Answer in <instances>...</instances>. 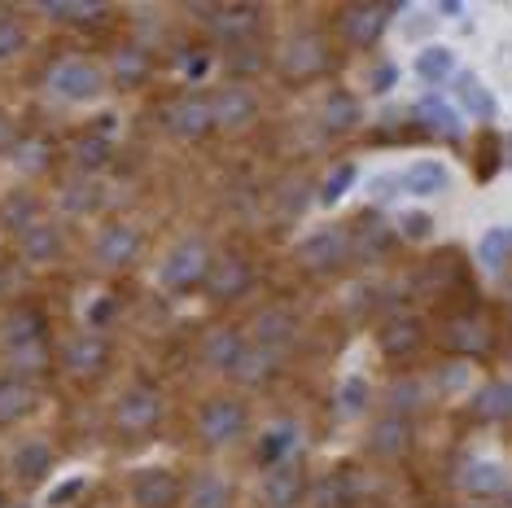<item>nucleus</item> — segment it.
Instances as JSON below:
<instances>
[{
  "label": "nucleus",
  "instance_id": "27",
  "mask_svg": "<svg viewBox=\"0 0 512 508\" xmlns=\"http://www.w3.org/2000/svg\"><path fill=\"white\" fill-rule=\"evenodd\" d=\"M276 368H281V355L267 351V346H246V355H241V364L232 368V377L241 381V386H267V381L276 377Z\"/></svg>",
  "mask_w": 512,
  "mask_h": 508
},
{
  "label": "nucleus",
  "instance_id": "31",
  "mask_svg": "<svg viewBox=\"0 0 512 508\" xmlns=\"http://www.w3.org/2000/svg\"><path fill=\"white\" fill-rule=\"evenodd\" d=\"M44 18H57V22H71V27H101L114 9L110 5H97V0H88V5H36Z\"/></svg>",
  "mask_w": 512,
  "mask_h": 508
},
{
  "label": "nucleus",
  "instance_id": "19",
  "mask_svg": "<svg viewBox=\"0 0 512 508\" xmlns=\"http://www.w3.org/2000/svg\"><path fill=\"white\" fill-rule=\"evenodd\" d=\"M0 338H5L9 351H27V346L49 342V316H44L40 307H18L14 316L5 320V329H0Z\"/></svg>",
  "mask_w": 512,
  "mask_h": 508
},
{
  "label": "nucleus",
  "instance_id": "39",
  "mask_svg": "<svg viewBox=\"0 0 512 508\" xmlns=\"http://www.w3.org/2000/svg\"><path fill=\"white\" fill-rule=\"evenodd\" d=\"M386 403H390V412H399V417H412V412L425 403V386H421L416 377H399V381L390 386Z\"/></svg>",
  "mask_w": 512,
  "mask_h": 508
},
{
  "label": "nucleus",
  "instance_id": "55",
  "mask_svg": "<svg viewBox=\"0 0 512 508\" xmlns=\"http://www.w3.org/2000/svg\"><path fill=\"white\" fill-rule=\"evenodd\" d=\"M84 487H88V482H84V478H75V482H66V487H57L49 500H53V504H66V500H75V495L84 491Z\"/></svg>",
  "mask_w": 512,
  "mask_h": 508
},
{
  "label": "nucleus",
  "instance_id": "4",
  "mask_svg": "<svg viewBox=\"0 0 512 508\" xmlns=\"http://www.w3.org/2000/svg\"><path fill=\"white\" fill-rule=\"evenodd\" d=\"M162 123L176 141H202V136L215 132V110H211V97L202 92H184L176 97L167 110H162Z\"/></svg>",
  "mask_w": 512,
  "mask_h": 508
},
{
  "label": "nucleus",
  "instance_id": "45",
  "mask_svg": "<svg viewBox=\"0 0 512 508\" xmlns=\"http://www.w3.org/2000/svg\"><path fill=\"white\" fill-rule=\"evenodd\" d=\"M416 119H421L429 132H438V136H456V114L442 106L438 97H425L421 106H416Z\"/></svg>",
  "mask_w": 512,
  "mask_h": 508
},
{
  "label": "nucleus",
  "instance_id": "52",
  "mask_svg": "<svg viewBox=\"0 0 512 508\" xmlns=\"http://www.w3.org/2000/svg\"><path fill=\"white\" fill-rule=\"evenodd\" d=\"M399 233H403V237H412V241H421V237L434 233V219H429L425 211H412V215H403V219H399Z\"/></svg>",
  "mask_w": 512,
  "mask_h": 508
},
{
  "label": "nucleus",
  "instance_id": "50",
  "mask_svg": "<svg viewBox=\"0 0 512 508\" xmlns=\"http://www.w3.org/2000/svg\"><path fill=\"white\" fill-rule=\"evenodd\" d=\"M176 71L189 75V79H202L206 71H211V53H206V49H180Z\"/></svg>",
  "mask_w": 512,
  "mask_h": 508
},
{
  "label": "nucleus",
  "instance_id": "44",
  "mask_svg": "<svg viewBox=\"0 0 512 508\" xmlns=\"http://www.w3.org/2000/svg\"><path fill=\"white\" fill-rule=\"evenodd\" d=\"M27 49V27L18 14H0V62H14Z\"/></svg>",
  "mask_w": 512,
  "mask_h": 508
},
{
  "label": "nucleus",
  "instance_id": "42",
  "mask_svg": "<svg viewBox=\"0 0 512 508\" xmlns=\"http://www.w3.org/2000/svg\"><path fill=\"white\" fill-rule=\"evenodd\" d=\"M403 189H412V193H438V189H447V167H442V163H416L403 176Z\"/></svg>",
  "mask_w": 512,
  "mask_h": 508
},
{
  "label": "nucleus",
  "instance_id": "21",
  "mask_svg": "<svg viewBox=\"0 0 512 508\" xmlns=\"http://www.w3.org/2000/svg\"><path fill=\"white\" fill-rule=\"evenodd\" d=\"M298 338V316L289 307H263L254 316V346H267V351H281Z\"/></svg>",
  "mask_w": 512,
  "mask_h": 508
},
{
  "label": "nucleus",
  "instance_id": "29",
  "mask_svg": "<svg viewBox=\"0 0 512 508\" xmlns=\"http://www.w3.org/2000/svg\"><path fill=\"white\" fill-rule=\"evenodd\" d=\"M31 408H36V390H31L27 381H22V377H5V381H0V425L22 421Z\"/></svg>",
  "mask_w": 512,
  "mask_h": 508
},
{
  "label": "nucleus",
  "instance_id": "7",
  "mask_svg": "<svg viewBox=\"0 0 512 508\" xmlns=\"http://www.w3.org/2000/svg\"><path fill=\"white\" fill-rule=\"evenodd\" d=\"M202 290L211 303H237V298H246L254 290L250 259H241V254H219V259H211V272H206Z\"/></svg>",
  "mask_w": 512,
  "mask_h": 508
},
{
  "label": "nucleus",
  "instance_id": "41",
  "mask_svg": "<svg viewBox=\"0 0 512 508\" xmlns=\"http://www.w3.org/2000/svg\"><path fill=\"white\" fill-rule=\"evenodd\" d=\"M311 504H316V508H346V504H351V478H346V473L320 478V487L311 491Z\"/></svg>",
  "mask_w": 512,
  "mask_h": 508
},
{
  "label": "nucleus",
  "instance_id": "22",
  "mask_svg": "<svg viewBox=\"0 0 512 508\" xmlns=\"http://www.w3.org/2000/svg\"><path fill=\"white\" fill-rule=\"evenodd\" d=\"M377 342H381V355H386V360H412V355L425 346V325L416 316H399L381 329Z\"/></svg>",
  "mask_w": 512,
  "mask_h": 508
},
{
  "label": "nucleus",
  "instance_id": "56",
  "mask_svg": "<svg viewBox=\"0 0 512 508\" xmlns=\"http://www.w3.org/2000/svg\"><path fill=\"white\" fill-rule=\"evenodd\" d=\"M0 145H9V119L0 114Z\"/></svg>",
  "mask_w": 512,
  "mask_h": 508
},
{
  "label": "nucleus",
  "instance_id": "38",
  "mask_svg": "<svg viewBox=\"0 0 512 508\" xmlns=\"http://www.w3.org/2000/svg\"><path fill=\"white\" fill-rule=\"evenodd\" d=\"M97 206H101V189L92 180H84V176L62 189V211L66 215H92Z\"/></svg>",
  "mask_w": 512,
  "mask_h": 508
},
{
  "label": "nucleus",
  "instance_id": "3",
  "mask_svg": "<svg viewBox=\"0 0 512 508\" xmlns=\"http://www.w3.org/2000/svg\"><path fill=\"white\" fill-rule=\"evenodd\" d=\"M246 403L241 399H211L202 403V412H197V434H202L206 447H228L237 443L241 434H246Z\"/></svg>",
  "mask_w": 512,
  "mask_h": 508
},
{
  "label": "nucleus",
  "instance_id": "8",
  "mask_svg": "<svg viewBox=\"0 0 512 508\" xmlns=\"http://www.w3.org/2000/svg\"><path fill=\"white\" fill-rule=\"evenodd\" d=\"M162 417H167V403H162L154 386H132L114 403V425L123 434H149V430H158Z\"/></svg>",
  "mask_w": 512,
  "mask_h": 508
},
{
  "label": "nucleus",
  "instance_id": "13",
  "mask_svg": "<svg viewBox=\"0 0 512 508\" xmlns=\"http://www.w3.org/2000/svg\"><path fill=\"white\" fill-rule=\"evenodd\" d=\"M311 495V478L298 465H272L263 478V504L267 508H298Z\"/></svg>",
  "mask_w": 512,
  "mask_h": 508
},
{
  "label": "nucleus",
  "instance_id": "17",
  "mask_svg": "<svg viewBox=\"0 0 512 508\" xmlns=\"http://www.w3.org/2000/svg\"><path fill=\"white\" fill-rule=\"evenodd\" d=\"M442 346L456 355H486L491 351V329L482 325V316H469V311H464V316L442 325Z\"/></svg>",
  "mask_w": 512,
  "mask_h": 508
},
{
  "label": "nucleus",
  "instance_id": "35",
  "mask_svg": "<svg viewBox=\"0 0 512 508\" xmlns=\"http://www.w3.org/2000/svg\"><path fill=\"white\" fill-rule=\"evenodd\" d=\"M477 259H482V268L504 272L512 263V228H491L482 237V246H477Z\"/></svg>",
  "mask_w": 512,
  "mask_h": 508
},
{
  "label": "nucleus",
  "instance_id": "46",
  "mask_svg": "<svg viewBox=\"0 0 512 508\" xmlns=\"http://www.w3.org/2000/svg\"><path fill=\"white\" fill-rule=\"evenodd\" d=\"M499 163H504V141L495 132H482L477 136V180H491Z\"/></svg>",
  "mask_w": 512,
  "mask_h": 508
},
{
  "label": "nucleus",
  "instance_id": "20",
  "mask_svg": "<svg viewBox=\"0 0 512 508\" xmlns=\"http://www.w3.org/2000/svg\"><path fill=\"white\" fill-rule=\"evenodd\" d=\"M18 254H22V263H31V268H49L57 254H62V228L36 219L27 233H18Z\"/></svg>",
  "mask_w": 512,
  "mask_h": 508
},
{
  "label": "nucleus",
  "instance_id": "51",
  "mask_svg": "<svg viewBox=\"0 0 512 508\" xmlns=\"http://www.w3.org/2000/svg\"><path fill=\"white\" fill-rule=\"evenodd\" d=\"M364 403H368L364 377H351V381L342 386V412H346V417H359V412H364Z\"/></svg>",
  "mask_w": 512,
  "mask_h": 508
},
{
  "label": "nucleus",
  "instance_id": "48",
  "mask_svg": "<svg viewBox=\"0 0 512 508\" xmlns=\"http://www.w3.org/2000/svg\"><path fill=\"white\" fill-rule=\"evenodd\" d=\"M351 184H355V167H351V163H342V167H337L329 180L320 184V202H324V206L342 202V198H346V189H351Z\"/></svg>",
  "mask_w": 512,
  "mask_h": 508
},
{
  "label": "nucleus",
  "instance_id": "32",
  "mask_svg": "<svg viewBox=\"0 0 512 508\" xmlns=\"http://www.w3.org/2000/svg\"><path fill=\"white\" fill-rule=\"evenodd\" d=\"M294 452H298V430H294V425H276V430H267L259 438L254 460H259V465H276L281 456H294Z\"/></svg>",
  "mask_w": 512,
  "mask_h": 508
},
{
  "label": "nucleus",
  "instance_id": "40",
  "mask_svg": "<svg viewBox=\"0 0 512 508\" xmlns=\"http://www.w3.org/2000/svg\"><path fill=\"white\" fill-rule=\"evenodd\" d=\"M267 53L259 49V44H241V49H232L228 57H224V71L228 75H263L267 71Z\"/></svg>",
  "mask_w": 512,
  "mask_h": 508
},
{
  "label": "nucleus",
  "instance_id": "25",
  "mask_svg": "<svg viewBox=\"0 0 512 508\" xmlns=\"http://www.w3.org/2000/svg\"><path fill=\"white\" fill-rule=\"evenodd\" d=\"M394 241H399L394 228L377 224V219H359V233H351V259L377 263V259H386V254L394 250Z\"/></svg>",
  "mask_w": 512,
  "mask_h": 508
},
{
  "label": "nucleus",
  "instance_id": "11",
  "mask_svg": "<svg viewBox=\"0 0 512 508\" xmlns=\"http://www.w3.org/2000/svg\"><path fill=\"white\" fill-rule=\"evenodd\" d=\"M211 110H215V127H224V132H246V127L259 119V97H254L246 84H224L211 97Z\"/></svg>",
  "mask_w": 512,
  "mask_h": 508
},
{
  "label": "nucleus",
  "instance_id": "23",
  "mask_svg": "<svg viewBox=\"0 0 512 508\" xmlns=\"http://www.w3.org/2000/svg\"><path fill=\"white\" fill-rule=\"evenodd\" d=\"M53 447L44 443V438H27V443H18L14 447V478L22 482V487H36V482H44L53 473Z\"/></svg>",
  "mask_w": 512,
  "mask_h": 508
},
{
  "label": "nucleus",
  "instance_id": "10",
  "mask_svg": "<svg viewBox=\"0 0 512 508\" xmlns=\"http://www.w3.org/2000/svg\"><path fill=\"white\" fill-rule=\"evenodd\" d=\"M263 9L259 5H215V14H211V36L215 40H224L232 44V49H241V44H254V36L263 31Z\"/></svg>",
  "mask_w": 512,
  "mask_h": 508
},
{
  "label": "nucleus",
  "instance_id": "15",
  "mask_svg": "<svg viewBox=\"0 0 512 508\" xmlns=\"http://www.w3.org/2000/svg\"><path fill=\"white\" fill-rule=\"evenodd\" d=\"M141 254V228H132V224H110V228H101V237H97V263L101 268H110V272H119L127 268V263Z\"/></svg>",
  "mask_w": 512,
  "mask_h": 508
},
{
  "label": "nucleus",
  "instance_id": "49",
  "mask_svg": "<svg viewBox=\"0 0 512 508\" xmlns=\"http://www.w3.org/2000/svg\"><path fill=\"white\" fill-rule=\"evenodd\" d=\"M307 198H311L307 180H294V184H285V193H281V202H276V211H281V219H298L302 206H307Z\"/></svg>",
  "mask_w": 512,
  "mask_h": 508
},
{
  "label": "nucleus",
  "instance_id": "54",
  "mask_svg": "<svg viewBox=\"0 0 512 508\" xmlns=\"http://www.w3.org/2000/svg\"><path fill=\"white\" fill-rule=\"evenodd\" d=\"M119 316V298H97V307L88 311V320L92 325H106V320Z\"/></svg>",
  "mask_w": 512,
  "mask_h": 508
},
{
  "label": "nucleus",
  "instance_id": "24",
  "mask_svg": "<svg viewBox=\"0 0 512 508\" xmlns=\"http://www.w3.org/2000/svg\"><path fill=\"white\" fill-rule=\"evenodd\" d=\"M460 487L477 495V500H491V495H508L512 487V478H508V469L504 465H495V460H469V465L460 469Z\"/></svg>",
  "mask_w": 512,
  "mask_h": 508
},
{
  "label": "nucleus",
  "instance_id": "58",
  "mask_svg": "<svg viewBox=\"0 0 512 508\" xmlns=\"http://www.w3.org/2000/svg\"><path fill=\"white\" fill-rule=\"evenodd\" d=\"M0 285H5V276H0Z\"/></svg>",
  "mask_w": 512,
  "mask_h": 508
},
{
  "label": "nucleus",
  "instance_id": "47",
  "mask_svg": "<svg viewBox=\"0 0 512 508\" xmlns=\"http://www.w3.org/2000/svg\"><path fill=\"white\" fill-rule=\"evenodd\" d=\"M416 71H421V79H429V84H442V79L451 75V49H425L421 57H416Z\"/></svg>",
  "mask_w": 512,
  "mask_h": 508
},
{
  "label": "nucleus",
  "instance_id": "53",
  "mask_svg": "<svg viewBox=\"0 0 512 508\" xmlns=\"http://www.w3.org/2000/svg\"><path fill=\"white\" fill-rule=\"evenodd\" d=\"M464 381H469V364H447L442 368V377H438V386L442 390H460Z\"/></svg>",
  "mask_w": 512,
  "mask_h": 508
},
{
  "label": "nucleus",
  "instance_id": "33",
  "mask_svg": "<svg viewBox=\"0 0 512 508\" xmlns=\"http://www.w3.org/2000/svg\"><path fill=\"white\" fill-rule=\"evenodd\" d=\"M110 136H97V132H88V136H79L75 141V167H79V176H92V171H101L110 163Z\"/></svg>",
  "mask_w": 512,
  "mask_h": 508
},
{
  "label": "nucleus",
  "instance_id": "16",
  "mask_svg": "<svg viewBox=\"0 0 512 508\" xmlns=\"http://www.w3.org/2000/svg\"><path fill=\"white\" fill-rule=\"evenodd\" d=\"M246 338H241V329H232V325H224V329H211L202 338V364L211 368V373H228L232 377V368L241 364V355H246Z\"/></svg>",
  "mask_w": 512,
  "mask_h": 508
},
{
  "label": "nucleus",
  "instance_id": "1",
  "mask_svg": "<svg viewBox=\"0 0 512 508\" xmlns=\"http://www.w3.org/2000/svg\"><path fill=\"white\" fill-rule=\"evenodd\" d=\"M206 272H211V250H206L202 237H184L171 246V254L162 259L158 281L167 285L171 294H193L206 285Z\"/></svg>",
  "mask_w": 512,
  "mask_h": 508
},
{
  "label": "nucleus",
  "instance_id": "14",
  "mask_svg": "<svg viewBox=\"0 0 512 508\" xmlns=\"http://www.w3.org/2000/svg\"><path fill=\"white\" fill-rule=\"evenodd\" d=\"M412 443H416L412 417H399V412H386V417L372 425V434H368V447L377 456H386V460H403L407 452H412Z\"/></svg>",
  "mask_w": 512,
  "mask_h": 508
},
{
  "label": "nucleus",
  "instance_id": "36",
  "mask_svg": "<svg viewBox=\"0 0 512 508\" xmlns=\"http://www.w3.org/2000/svg\"><path fill=\"white\" fill-rule=\"evenodd\" d=\"M36 215H40V202L31 193H14V198H5V206H0V224L14 228V233H27L36 224Z\"/></svg>",
  "mask_w": 512,
  "mask_h": 508
},
{
  "label": "nucleus",
  "instance_id": "9",
  "mask_svg": "<svg viewBox=\"0 0 512 508\" xmlns=\"http://www.w3.org/2000/svg\"><path fill=\"white\" fill-rule=\"evenodd\" d=\"M394 14H399V5H346V9H337V31L355 49H372V44L386 36Z\"/></svg>",
  "mask_w": 512,
  "mask_h": 508
},
{
  "label": "nucleus",
  "instance_id": "12",
  "mask_svg": "<svg viewBox=\"0 0 512 508\" xmlns=\"http://www.w3.org/2000/svg\"><path fill=\"white\" fill-rule=\"evenodd\" d=\"M110 342L101 333H84V338H71L62 351V373L71 377H101L110 368Z\"/></svg>",
  "mask_w": 512,
  "mask_h": 508
},
{
  "label": "nucleus",
  "instance_id": "18",
  "mask_svg": "<svg viewBox=\"0 0 512 508\" xmlns=\"http://www.w3.org/2000/svg\"><path fill=\"white\" fill-rule=\"evenodd\" d=\"M132 500L141 508H176L180 504V478L167 469H145L132 482Z\"/></svg>",
  "mask_w": 512,
  "mask_h": 508
},
{
  "label": "nucleus",
  "instance_id": "43",
  "mask_svg": "<svg viewBox=\"0 0 512 508\" xmlns=\"http://www.w3.org/2000/svg\"><path fill=\"white\" fill-rule=\"evenodd\" d=\"M460 106L469 110L473 119H491V114H495V97H491V92H486L482 84H477L473 75H464V79H460Z\"/></svg>",
  "mask_w": 512,
  "mask_h": 508
},
{
  "label": "nucleus",
  "instance_id": "26",
  "mask_svg": "<svg viewBox=\"0 0 512 508\" xmlns=\"http://www.w3.org/2000/svg\"><path fill=\"white\" fill-rule=\"evenodd\" d=\"M359 119H364V110H359V101L351 97V92H329L324 97V106H320V123H324V132L329 136H346V132H355Z\"/></svg>",
  "mask_w": 512,
  "mask_h": 508
},
{
  "label": "nucleus",
  "instance_id": "57",
  "mask_svg": "<svg viewBox=\"0 0 512 508\" xmlns=\"http://www.w3.org/2000/svg\"><path fill=\"white\" fill-rule=\"evenodd\" d=\"M0 508H9V504H5V495H0Z\"/></svg>",
  "mask_w": 512,
  "mask_h": 508
},
{
  "label": "nucleus",
  "instance_id": "34",
  "mask_svg": "<svg viewBox=\"0 0 512 508\" xmlns=\"http://www.w3.org/2000/svg\"><path fill=\"white\" fill-rule=\"evenodd\" d=\"M228 500H232V487H228V478H219V473H202V478L189 487L193 508H228Z\"/></svg>",
  "mask_w": 512,
  "mask_h": 508
},
{
  "label": "nucleus",
  "instance_id": "30",
  "mask_svg": "<svg viewBox=\"0 0 512 508\" xmlns=\"http://www.w3.org/2000/svg\"><path fill=\"white\" fill-rule=\"evenodd\" d=\"M149 71H154V53H145L141 44H132V49H123L114 57V84L119 88H141Z\"/></svg>",
  "mask_w": 512,
  "mask_h": 508
},
{
  "label": "nucleus",
  "instance_id": "2",
  "mask_svg": "<svg viewBox=\"0 0 512 508\" xmlns=\"http://www.w3.org/2000/svg\"><path fill=\"white\" fill-rule=\"evenodd\" d=\"M276 66H281V75L289 79V84H307V79H316L333 66V49L320 31H298V36L281 49Z\"/></svg>",
  "mask_w": 512,
  "mask_h": 508
},
{
  "label": "nucleus",
  "instance_id": "28",
  "mask_svg": "<svg viewBox=\"0 0 512 508\" xmlns=\"http://www.w3.org/2000/svg\"><path fill=\"white\" fill-rule=\"evenodd\" d=\"M473 417L477 421H512V381H491V386L477 390Z\"/></svg>",
  "mask_w": 512,
  "mask_h": 508
},
{
  "label": "nucleus",
  "instance_id": "5",
  "mask_svg": "<svg viewBox=\"0 0 512 508\" xmlns=\"http://www.w3.org/2000/svg\"><path fill=\"white\" fill-rule=\"evenodd\" d=\"M298 259H302V268H311V272H320V276L346 268V263H351V228L333 224V228H320V233H311L298 246Z\"/></svg>",
  "mask_w": 512,
  "mask_h": 508
},
{
  "label": "nucleus",
  "instance_id": "6",
  "mask_svg": "<svg viewBox=\"0 0 512 508\" xmlns=\"http://www.w3.org/2000/svg\"><path fill=\"white\" fill-rule=\"evenodd\" d=\"M49 88L66 101H92L106 88V75H101V66L88 62V57H62L49 71Z\"/></svg>",
  "mask_w": 512,
  "mask_h": 508
},
{
  "label": "nucleus",
  "instance_id": "37",
  "mask_svg": "<svg viewBox=\"0 0 512 508\" xmlns=\"http://www.w3.org/2000/svg\"><path fill=\"white\" fill-rule=\"evenodd\" d=\"M9 154H14V167H22V171H40L53 163V145L40 141V136H22V141L9 145Z\"/></svg>",
  "mask_w": 512,
  "mask_h": 508
}]
</instances>
